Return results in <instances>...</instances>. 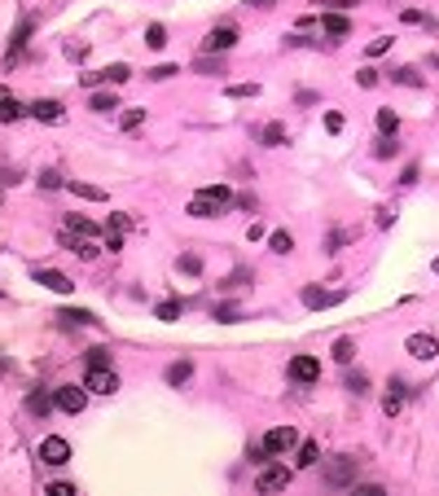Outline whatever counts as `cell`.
<instances>
[{
	"mask_svg": "<svg viewBox=\"0 0 439 496\" xmlns=\"http://www.w3.org/2000/svg\"><path fill=\"white\" fill-rule=\"evenodd\" d=\"M255 92H259L255 84H233V88H229V97H255Z\"/></svg>",
	"mask_w": 439,
	"mask_h": 496,
	"instance_id": "46",
	"label": "cell"
},
{
	"mask_svg": "<svg viewBox=\"0 0 439 496\" xmlns=\"http://www.w3.org/2000/svg\"><path fill=\"white\" fill-rule=\"evenodd\" d=\"M145 44H150V48H162V44H167V27H162V22H150V27H145Z\"/></svg>",
	"mask_w": 439,
	"mask_h": 496,
	"instance_id": "27",
	"label": "cell"
},
{
	"mask_svg": "<svg viewBox=\"0 0 439 496\" xmlns=\"http://www.w3.org/2000/svg\"><path fill=\"white\" fill-rule=\"evenodd\" d=\"M67 228H71V233H79V237H97V224L84 220V216H67Z\"/></svg>",
	"mask_w": 439,
	"mask_h": 496,
	"instance_id": "26",
	"label": "cell"
},
{
	"mask_svg": "<svg viewBox=\"0 0 439 496\" xmlns=\"http://www.w3.org/2000/svg\"><path fill=\"white\" fill-rule=\"evenodd\" d=\"M229 202H233V189L229 185H211V189H198V193L189 198V216L211 220V216H220Z\"/></svg>",
	"mask_w": 439,
	"mask_h": 496,
	"instance_id": "1",
	"label": "cell"
},
{
	"mask_svg": "<svg viewBox=\"0 0 439 496\" xmlns=\"http://www.w3.org/2000/svg\"><path fill=\"white\" fill-rule=\"evenodd\" d=\"M22 102H18V97H13L9 88H0V123H13V119H22Z\"/></svg>",
	"mask_w": 439,
	"mask_h": 496,
	"instance_id": "17",
	"label": "cell"
},
{
	"mask_svg": "<svg viewBox=\"0 0 439 496\" xmlns=\"http://www.w3.org/2000/svg\"><path fill=\"white\" fill-rule=\"evenodd\" d=\"M356 496H382V488H378V483H369V488L356 483Z\"/></svg>",
	"mask_w": 439,
	"mask_h": 496,
	"instance_id": "49",
	"label": "cell"
},
{
	"mask_svg": "<svg viewBox=\"0 0 439 496\" xmlns=\"http://www.w3.org/2000/svg\"><path fill=\"white\" fill-rule=\"evenodd\" d=\"M268 246H272L277 255H290V251H295V242H290V233H286V228H277V233L268 237Z\"/></svg>",
	"mask_w": 439,
	"mask_h": 496,
	"instance_id": "31",
	"label": "cell"
},
{
	"mask_svg": "<svg viewBox=\"0 0 439 496\" xmlns=\"http://www.w3.org/2000/svg\"><path fill=\"white\" fill-rule=\"evenodd\" d=\"M102 79H106V84H127V79H132V66H106V71H102Z\"/></svg>",
	"mask_w": 439,
	"mask_h": 496,
	"instance_id": "25",
	"label": "cell"
},
{
	"mask_svg": "<svg viewBox=\"0 0 439 496\" xmlns=\"http://www.w3.org/2000/svg\"><path fill=\"white\" fill-rule=\"evenodd\" d=\"M27 408L36 413V418H48V408H53V395H48V391H31V395H27Z\"/></svg>",
	"mask_w": 439,
	"mask_h": 496,
	"instance_id": "19",
	"label": "cell"
},
{
	"mask_svg": "<svg viewBox=\"0 0 439 496\" xmlns=\"http://www.w3.org/2000/svg\"><path fill=\"white\" fill-rule=\"evenodd\" d=\"M31 114H36L40 123H62V119H67V110H62V102H44V97H40L36 106H31Z\"/></svg>",
	"mask_w": 439,
	"mask_h": 496,
	"instance_id": "16",
	"label": "cell"
},
{
	"mask_svg": "<svg viewBox=\"0 0 439 496\" xmlns=\"http://www.w3.org/2000/svg\"><path fill=\"white\" fill-rule=\"evenodd\" d=\"M321 5L330 9V13H347L351 5H361V0H321Z\"/></svg>",
	"mask_w": 439,
	"mask_h": 496,
	"instance_id": "42",
	"label": "cell"
},
{
	"mask_svg": "<svg viewBox=\"0 0 439 496\" xmlns=\"http://www.w3.org/2000/svg\"><path fill=\"white\" fill-rule=\"evenodd\" d=\"M127 228H132V216H110V224H106V251H119Z\"/></svg>",
	"mask_w": 439,
	"mask_h": 496,
	"instance_id": "12",
	"label": "cell"
},
{
	"mask_svg": "<svg viewBox=\"0 0 439 496\" xmlns=\"http://www.w3.org/2000/svg\"><path fill=\"white\" fill-rule=\"evenodd\" d=\"M351 356H356V343L351 338H338L334 343V360H338V365H351Z\"/></svg>",
	"mask_w": 439,
	"mask_h": 496,
	"instance_id": "29",
	"label": "cell"
},
{
	"mask_svg": "<svg viewBox=\"0 0 439 496\" xmlns=\"http://www.w3.org/2000/svg\"><path fill=\"white\" fill-rule=\"evenodd\" d=\"M396 79H400L404 88H421V75L413 71V66H400V71H396Z\"/></svg>",
	"mask_w": 439,
	"mask_h": 496,
	"instance_id": "33",
	"label": "cell"
},
{
	"mask_svg": "<svg viewBox=\"0 0 439 496\" xmlns=\"http://www.w3.org/2000/svg\"><path fill=\"white\" fill-rule=\"evenodd\" d=\"M295 443H299V431H295V426H272V431L264 435V448H268V453H290Z\"/></svg>",
	"mask_w": 439,
	"mask_h": 496,
	"instance_id": "8",
	"label": "cell"
},
{
	"mask_svg": "<svg viewBox=\"0 0 439 496\" xmlns=\"http://www.w3.org/2000/svg\"><path fill=\"white\" fill-rule=\"evenodd\" d=\"M246 5H268V0H246Z\"/></svg>",
	"mask_w": 439,
	"mask_h": 496,
	"instance_id": "51",
	"label": "cell"
},
{
	"mask_svg": "<svg viewBox=\"0 0 439 496\" xmlns=\"http://www.w3.org/2000/svg\"><path fill=\"white\" fill-rule=\"evenodd\" d=\"M347 391H351V395H365V391H369V373H365V369H361V373L347 369Z\"/></svg>",
	"mask_w": 439,
	"mask_h": 496,
	"instance_id": "28",
	"label": "cell"
},
{
	"mask_svg": "<svg viewBox=\"0 0 439 496\" xmlns=\"http://www.w3.org/2000/svg\"><path fill=\"white\" fill-rule=\"evenodd\" d=\"M193 71H198V75H224V62L220 57H198V62H193Z\"/></svg>",
	"mask_w": 439,
	"mask_h": 496,
	"instance_id": "30",
	"label": "cell"
},
{
	"mask_svg": "<svg viewBox=\"0 0 439 496\" xmlns=\"http://www.w3.org/2000/svg\"><path fill=\"white\" fill-rule=\"evenodd\" d=\"M334 303H343V294H330V290H316V286H307V290H303V308H312V312L334 308Z\"/></svg>",
	"mask_w": 439,
	"mask_h": 496,
	"instance_id": "13",
	"label": "cell"
},
{
	"mask_svg": "<svg viewBox=\"0 0 439 496\" xmlns=\"http://www.w3.org/2000/svg\"><path fill=\"white\" fill-rule=\"evenodd\" d=\"M316 461H321V448H316L312 439H303V443H299V466H303V470H312Z\"/></svg>",
	"mask_w": 439,
	"mask_h": 496,
	"instance_id": "23",
	"label": "cell"
},
{
	"mask_svg": "<svg viewBox=\"0 0 439 496\" xmlns=\"http://www.w3.org/2000/svg\"><path fill=\"white\" fill-rule=\"evenodd\" d=\"M88 369H97V365H110V352H106V347H88Z\"/></svg>",
	"mask_w": 439,
	"mask_h": 496,
	"instance_id": "37",
	"label": "cell"
},
{
	"mask_svg": "<svg viewBox=\"0 0 439 496\" xmlns=\"http://www.w3.org/2000/svg\"><path fill=\"white\" fill-rule=\"evenodd\" d=\"M325 132H343V114H334V110L325 114Z\"/></svg>",
	"mask_w": 439,
	"mask_h": 496,
	"instance_id": "45",
	"label": "cell"
},
{
	"mask_svg": "<svg viewBox=\"0 0 439 496\" xmlns=\"http://www.w3.org/2000/svg\"><path fill=\"white\" fill-rule=\"evenodd\" d=\"M386 48H391V36H378V40H369V57H382Z\"/></svg>",
	"mask_w": 439,
	"mask_h": 496,
	"instance_id": "41",
	"label": "cell"
},
{
	"mask_svg": "<svg viewBox=\"0 0 439 496\" xmlns=\"http://www.w3.org/2000/svg\"><path fill=\"white\" fill-rule=\"evenodd\" d=\"M400 185H417V163H409V167H404V176H400Z\"/></svg>",
	"mask_w": 439,
	"mask_h": 496,
	"instance_id": "47",
	"label": "cell"
},
{
	"mask_svg": "<svg viewBox=\"0 0 439 496\" xmlns=\"http://www.w3.org/2000/svg\"><path fill=\"white\" fill-rule=\"evenodd\" d=\"M378 132H382V137H396V132H400V114L396 110H378Z\"/></svg>",
	"mask_w": 439,
	"mask_h": 496,
	"instance_id": "24",
	"label": "cell"
},
{
	"mask_svg": "<svg viewBox=\"0 0 439 496\" xmlns=\"http://www.w3.org/2000/svg\"><path fill=\"white\" fill-rule=\"evenodd\" d=\"M321 27H325V36H347V31H351L347 13H325V18H321Z\"/></svg>",
	"mask_w": 439,
	"mask_h": 496,
	"instance_id": "18",
	"label": "cell"
},
{
	"mask_svg": "<svg viewBox=\"0 0 439 496\" xmlns=\"http://www.w3.org/2000/svg\"><path fill=\"white\" fill-rule=\"evenodd\" d=\"M189 378H193V365H189V360H176V365H167V383H172V387H185Z\"/></svg>",
	"mask_w": 439,
	"mask_h": 496,
	"instance_id": "20",
	"label": "cell"
},
{
	"mask_svg": "<svg viewBox=\"0 0 439 496\" xmlns=\"http://www.w3.org/2000/svg\"><path fill=\"white\" fill-rule=\"evenodd\" d=\"M216 321H224V325H233V321H242V308H233V303H224V308H216Z\"/></svg>",
	"mask_w": 439,
	"mask_h": 496,
	"instance_id": "38",
	"label": "cell"
},
{
	"mask_svg": "<svg viewBox=\"0 0 439 496\" xmlns=\"http://www.w3.org/2000/svg\"><path fill=\"white\" fill-rule=\"evenodd\" d=\"M286 483H290V470H286V466H268L264 474L255 478V488H259V492H281Z\"/></svg>",
	"mask_w": 439,
	"mask_h": 496,
	"instance_id": "11",
	"label": "cell"
},
{
	"mask_svg": "<svg viewBox=\"0 0 439 496\" xmlns=\"http://www.w3.org/2000/svg\"><path fill=\"white\" fill-rule=\"evenodd\" d=\"M79 198H88V202H106V189H97V185H79V180H75V185H71Z\"/></svg>",
	"mask_w": 439,
	"mask_h": 496,
	"instance_id": "32",
	"label": "cell"
},
{
	"mask_svg": "<svg viewBox=\"0 0 439 496\" xmlns=\"http://www.w3.org/2000/svg\"><path fill=\"white\" fill-rule=\"evenodd\" d=\"M119 123H123L127 132H132V128H141V123H145V110H123V119H119Z\"/></svg>",
	"mask_w": 439,
	"mask_h": 496,
	"instance_id": "40",
	"label": "cell"
},
{
	"mask_svg": "<svg viewBox=\"0 0 439 496\" xmlns=\"http://www.w3.org/2000/svg\"><path fill=\"white\" fill-rule=\"evenodd\" d=\"M373 154H378V158H391V154H396V137H378V145H373Z\"/></svg>",
	"mask_w": 439,
	"mask_h": 496,
	"instance_id": "39",
	"label": "cell"
},
{
	"mask_svg": "<svg viewBox=\"0 0 439 496\" xmlns=\"http://www.w3.org/2000/svg\"><path fill=\"white\" fill-rule=\"evenodd\" d=\"M40 461H44V466H67V461H71V443L62 435L40 439Z\"/></svg>",
	"mask_w": 439,
	"mask_h": 496,
	"instance_id": "5",
	"label": "cell"
},
{
	"mask_svg": "<svg viewBox=\"0 0 439 496\" xmlns=\"http://www.w3.org/2000/svg\"><path fill=\"white\" fill-rule=\"evenodd\" d=\"M404 400H409V391H404V383H400V378H391V391H386V400H382V408H386V418H400V408H404Z\"/></svg>",
	"mask_w": 439,
	"mask_h": 496,
	"instance_id": "15",
	"label": "cell"
},
{
	"mask_svg": "<svg viewBox=\"0 0 439 496\" xmlns=\"http://www.w3.org/2000/svg\"><path fill=\"white\" fill-rule=\"evenodd\" d=\"M53 404H57L62 413H71V418H79V413H84V404H88V387H57V391H53Z\"/></svg>",
	"mask_w": 439,
	"mask_h": 496,
	"instance_id": "2",
	"label": "cell"
},
{
	"mask_svg": "<svg viewBox=\"0 0 439 496\" xmlns=\"http://www.w3.org/2000/svg\"><path fill=\"white\" fill-rule=\"evenodd\" d=\"M88 110L110 114V110H119V102H115V92H92V97H88Z\"/></svg>",
	"mask_w": 439,
	"mask_h": 496,
	"instance_id": "21",
	"label": "cell"
},
{
	"mask_svg": "<svg viewBox=\"0 0 439 496\" xmlns=\"http://www.w3.org/2000/svg\"><path fill=\"white\" fill-rule=\"evenodd\" d=\"M356 84H361V88H373V84H378V71H369V66H365V71L356 75Z\"/></svg>",
	"mask_w": 439,
	"mask_h": 496,
	"instance_id": "43",
	"label": "cell"
},
{
	"mask_svg": "<svg viewBox=\"0 0 439 496\" xmlns=\"http://www.w3.org/2000/svg\"><path fill=\"white\" fill-rule=\"evenodd\" d=\"M176 75V66H154V71H150V79H172Z\"/></svg>",
	"mask_w": 439,
	"mask_h": 496,
	"instance_id": "48",
	"label": "cell"
},
{
	"mask_svg": "<svg viewBox=\"0 0 439 496\" xmlns=\"http://www.w3.org/2000/svg\"><path fill=\"white\" fill-rule=\"evenodd\" d=\"M431 268H435V277H439V255H435V263H431Z\"/></svg>",
	"mask_w": 439,
	"mask_h": 496,
	"instance_id": "50",
	"label": "cell"
},
{
	"mask_svg": "<svg viewBox=\"0 0 439 496\" xmlns=\"http://www.w3.org/2000/svg\"><path fill=\"white\" fill-rule=\"evenodd\" d=\"M290 378H295V383H316V378H321V360L316 356H295V360H290Z\"/></svg>",
	"mask_w": 439,
	"mask_h": 496,
	"instance_id": "9",
	"label": "cell"
},
{
	"mask_svg": "<svg viewBox=\"0 0 439 496\" xmlns=\"http://www.w3.org/2000/svg\"><path fill=\"white\" fill-rule=\"evenodd\" d=\"M57 321H67V325H92L97 317H92V312H84V308H62Z\"/></svg>",
	"mask_w": 439,
	"mask_h": 496,
	"instance_id": "22",
	"label": "cell"
},
{
	"mask_svg": "<svg viewBox=\"0 0 439 496\" xmlns=\"http://www.w3.org/2000/svg\"><path fill=\"white\" fill-rule=\"evenodd\" d=\"M40 189H62V176L57 172H44L40 176Z\"/></svg>",
	"mask_w": 439,
	"mask_h": 496,
	"instance_id": "44",
	"label": "cell"
},
{
	"mask_svg": "<svg viewBox=\"0 0 439 496\" xmlns=\"http://www.w3.org/2000/svg\"><path fill=\"white\" fill-rule=\"evenodd\" d=\"M176 268L189 273V277H198V273H202V259H198V255H181V259H176Z\"/></svg>",
	"mask_w": 439,
	"mask_h": 496,
	"instance_id": "34",
	"label": "cell"
},
{
	"mask_svg": "<svg viewBox=\"0 0 439 496\" xmlns=\"http://www.w3.org/2000/svg\"><path fill=\"white\" fill-rule=\"evenodd\" d=\"M62 246H71V255H79L84 263H92L106 251V246H97V237H79V233H71V228H62Z\"/></svg>",
	"mask_w": 439,
	"mask_h": 496,
	"instance_id": "4",
	"label": "cell"
},
{
	"mask_svg": "<svg viewBox=\"0 0 439 496\" xmlns=\"http://www.w3.org/2000/svg\"><path fill=\"white\" fill-rule=\"evenodd\" d=\"M154 317H158V321H181V303H158Z\"/></svg>",
	"mask_w": 439,
	"mask_h": 496,
	"instance_id": "36",
	"label": "cell"
},
{
	"mask_svg": "<svg viewBox=\"0 0 439 496\" xmlns=\"http://www.w3.org/2000/svg\"><path fill=\"white\" fill-rule=\"evenodd\" d=\"M264 145H286V128L281 123H268L264 128Z\"/></svg>",
	"mask_w": 439,
	"mask_h": 496,
	"instance_id": "35",
	"label": "cell"
},
{
	"mask_svg": "<svg viewBox=\"0 0 439 496\" xmlns=\"http://www.w3.org/2000/svg\"><path fill=\"white\" fill-rule=\"evenodd\" d=\"M36 281H40V286H48V290H57V294L75 290V286H71V277H67V273H57V268H36Z\"/></svg>",
	"mask_w": 439,
	"mask_h": 496,
	"instance_id": "14",
	"label": "cell"
},
{
	"mask_svg": "<svg viewBox=\"0 0 439 496\" xmlns=\"http://www.w3.org/2000/svg\"><path fill=\"white\" fill-rule=\"evenodd\" d=\"M84 387H88L92 395H115V391H119V373L110 369V365H97V369H88Z\"/></svg>",
	"mask_w": 439,
	"mask_h": 496,
	"instance_id": "3",
	"label": "cell"
},
{
	"mask_svg": "<svg viewBox=\"0 0 439 496\" xmlns=\"http://www.w3.org/2000/svg\"><path fill=\"white\" fill-rule=\"evenodd\" d=\"M233 44H237V27H233V22L216 27V31H211V36L202 40V48H207V53H229Z\"/></svg>",
	"mask_w": 439,
	"mask_h": 496,
	"instance_id": "7",
	"label": "cell"
},
{
	"mask_svg": "<svg viewBox=\"0 0 439 496\" xmlns=\"http://www.w3.org/2000/svg\"><path fill=\"white\" fill-rule=\"evenodd\" d=\"M356 470H361V461H356V457H334V466L325 470V483H330V488H347L356 478Z\"/></svg>",
	"mask_w": 439,
	"mask_h": 496,
	"instance_id": "6",
	"label": "cell"
},
{
	"mask_svg": "<svg viewBox=\"0 0 439 496\" xmlns=\"http://www.w3.org/2000/svg\"><path fill=\"white\" fill-rule=\"evenodd\" d=\"M404 352L417 356V360H435L439 356V343L431 334H409V343H404Z\"/></svg>",
	"mask_w": 439,
	"mask_h": 496,
	"instance_id": "10",
	"label": "cell"
}]
</instances>
